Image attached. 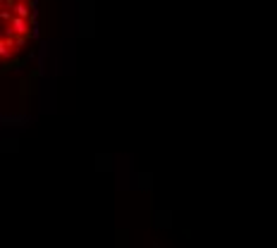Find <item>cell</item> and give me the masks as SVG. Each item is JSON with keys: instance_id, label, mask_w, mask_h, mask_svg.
I'll use <instances>...</instances> for the list:
<instances>
[{"instance_id": "1", "label": "cell", "mask_w": 277, "mask_h": 248, "mask_svg": "<svg viewBox=\"0 0 277 248\" xmlns=\"http://www.w3.org/2000/svg\"><path fill=\"white\" fill-rule=\"evenodd\" d=\"M36 34V0H0V65L19 57Z\"/></svg>"}]
</instances>
